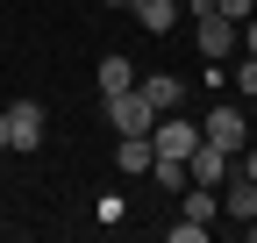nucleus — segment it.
<instances>
[{
	"label": "nucleus",
	"mask_w": 257,
	"mask_h": 243,
	"mask_svg": "<svg viewBox=\"0 0 257 243\" xmlns=\"http://www.w3.org/2000/svg\"><path fill=\"white\" fill-rule=\"evenodd\" d=\"M229 165H236V150H221V143H207V136L186 150V179H193V186H221Z\"/></svg>",
	"instance_id": "obj_1"
},
{
	"label": "nucleus",
	"mask_w": 257,
	"mask_h": 243,
	"mask_svg": "<svg viewBox=\"0 0 257 243\" xmlns=\"http://www.w3.org/2000/svg\"><path fill=\"white\" fill-rule=\"evenodd\" d=\"M193 143H200V122H186V114H165V122H150V150H157V158H186Z\"/></svg>",
	"instance_id": "obj_2"
},
{
	"label": "nucleus",
	"mask_w": 257,
	"mask_h": 243,
	"mask_svg": "<svg viewBox=\"0 0 257 243\" xmlns=\"http://www.w3.org/2000/svg\"><path fill=\"white\" fill-rule=\"evenodd\" d=\"M107 114H114V129L121 136H150V122H157V107L128 86V93H107Z\"/></svg>",
	"instance_id": "obj_3"
},
{
	"label": "nucleus",
	"mask_w": 257,
	"mask_h": 243,
	"mask_svg": "<svg viewBox=\"0 0 257 243\" xmlns=\"http://www.w3.org/2000/svg\"><path fill=\"white\" fill-rule=\"evenodd\" d=\"M200 136L221 143V150H243V143H250V122H243V107H214V114L200 122Z\"/></svg>",
	"instance_id": "obj_4"
},
{
	"label": "nucleus",
	"mask_w": 257,
	"mask_h": 243,
	"mask_svg": "<svg viewBox=\"0 0 257 243\" xmlns=\"http://www.w3.org/2000/svg\"><path fill=\"white\" fill-rule=\"evenodd\" d=\"M43 143V107L36 100H15L8 107V150H36Z\"/></svg>",
	"instance_id": "obj_5"
},
{
	"label": "nucleus",
	"mask_w": 257,
	"mask_h": 243,
	"mask_svg": "<svg viewBox=\"0 0 257 243\" xmlns=\"http://www.w3.org/2000/svg\"><path fill=\"white\" fill-rule=\"evenodd\" d=\"M221 207H229L236 222H250V215H257V179L229 165V179H221Z\"/></svg>",
	"instance_id": "obj_6"
},
{
	"label": "nucleus",
	"mask_w": 257,
	"mask_h": 243,
	"mask_svg": "<svg viewBox=\"0 0 257 243\" xmlns=\"http://www.w3.org/2000/svg\"><path fill=\"white\" fill-rule=\"evenodd\" d=\"M243 43V29L229 22V15H200V50L207 57H221V50H236Z\"/></svg>",
	"instance_id": "obj_7"
},
{
	"label": "nucleus",
	"mask_w": 257,
	"mask_h": 243,
	"mask_svg": "<svg viewBox=\"0 0 257 243\" xmlns=\"http://www.w3.org/2000/svg\"><path fill=\"white\" fill-rule=\"evenodd\" d=\"M136 93H143V100H150V107H157V114H165V107H179V100H186V86H179V79H172V72H150V79H143V86H136Z\"/></svg>",
	"instance_id": "obj_8"
},
{
	"label": "nucleus",
	"mask_w": 257,
	"mask_h": 243,
	"mask_svg": "<svg viewBox=\"0 0 257 243\" xmlns=\"http://www.w3.org/2000/svg\"><path fill=\"white\" fill-rule=\"evenodd\" d=\"M128 8H136V22L150 29V36H165V29L179 22V0H128Z\"/></svg>",
	"instance_id": "obj_9"
},
{
	"label": "nucleus",
	"mask_w": 257,
	"mask_h": 243,
	"mask_svg": "<svg viewBox=\"0 0 257 243\" xmlns=\"http://www.w3.org/2000/svg\"><path fill=\"white\" fill-rule=\"evenodd\" d=\"M150 158H157L150 136H121V150H114V165H121L128 179H143V172H150Z\"/></svg>",
	"instance_id": "obj_10"
},
{
	"label": "nucleus",
	"mask_w": 257,
	"mask_h": 243,
	"mask_svg": "<svg viewBox=\"0 0 257 243\" xmlns=\"http://www.w3.org/2000/svg\"><path fill=\"white\" fill-rule=\"evenodd\" d=\"M136 72H128V57H100V93H128Z\"/></svg>",
	"instance_id": "obj_11"
},
{
	"label": "nucleus",
	"mask_w": 257,
	"mask_h": 243,
	"mask_svg": "<svg viewBox=\"0 0 257 243\" xmlns=\"http://www.w3.org/2000/svg\"><path fill=\"white\" fill-rule=\"evenodd\" d=\"M186 215H193V222H214V186H193V193H186Z\"/></svg>",
	"instance_id": "obj_12"
},
{
	"label": "nucleus",
	"mask_w": 257,
	"mask_h": 243,
	"mask_svg": "<svg viewBox=\"0 0 257 243\" xmlns=\"http://www.w3.org/2000/svg\"><path fill=\"white\" fill-rule=\"evenodd\" d=\"M172 243H207V222H193V215H179V222H172Z\"/></svg>",
	"instance_id": "obj_13"
},
{
	"label": "nucleus",
	"mask_w": 257,
	"mask_h": 243,
	"mask_svg": "<svg viewBox=\"0 0 257 243\" xmlns=\"http://www.w3.org/2000/svg\"><path fill=\"white\" fill-rule=\"evenodd\" d=\"M214 15H229V22H236V29H243V22H250V15H257V0H214Z\"/></svg>",
	"instance_id": "obj_14"
},
{
	"label": "nucleus",
	"mask_w": 257,
	"mask_h": 243,
	"mask_svg": "<svg viewBox=\"0 0 257 243\" xmlns=\"http://www.w3.org/2000/svg\"><path fill=\"white\" fill-rule=\"evenodd\" d=\"M236 86H243V93H250V100H257V57H250V65H243V72H236Z\"/></svg>",
	"instance_id": "obj_15"
},
{
	"label": "nucleus",
	"mask_w": 257,
	"mask_h": 243,
	"mask_svg": "<svg viewBox=\"0 0 257 243\" xmlns=\"http://www.w3.org/2000/svg\"><path fill=\"white\" fill-rule=\"evenodd\" d=\"M243 50H250V57H257V15H250V22H243Z\"/></svg>",
	"instance_id": "obj_16"
},
{
	"label": "nucleus",
	"mask_w": 257,
	"mask_h": 243,
	"mask_svg": "<svg viewBox=\"0 0 257 243\" xmlns=\"http://www.w3.org/2000/svg\"><path fill=\"white\" fill-rule=\"evenodd\" d=\"M0 150H8V107H0Z\"/></svg>",
	"instance_id": "obj_17"
},
{
	"label": "nucleus",
	"mask_w": 257,
	"mask_h": 243,
	"mask_svg": "<svg viewBox=\"0 0 257 243\" xmlns=\"http://www.w3.org/2000/svg\"><path fill=\"white\" fill-rule=\"evenodd\" d=\"M100 8H128V0H100Z\"/></svg>",
	"instance_id": "obj_18"
},
{
	"label": "nucleus",
	"mask_w": 257,
	"mask_h": 243,
	"mask_svg": "<svg viewBox=\"0 0 257 243\" xmlns=\"http://www.w3.org/2000/svg\"><path fill=\"white\" fill-rule=\"evenodd\" d=\"M250 150H257V143H250Z\"/></svg>",
	"instance_id": "obj_19"
}]
</instances>
